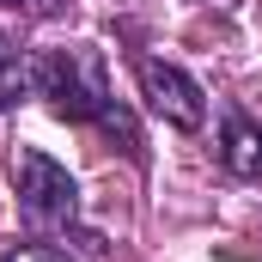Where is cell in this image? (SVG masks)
Listing matches in <instances>:
<instances>
[{
  "instance_id": "277c9868",
  "label": "cell",
  "mask_w": 262,
  "mask_h": 262,
  "mask_svg": "<svg viewBox=\"0 0 262 262\" xmlns=\"http://www.w3.org/2000/svg\"><path fill=\"white\" fill-rule=\"evenodd\" d=\"M220 165L244 183H262V128L238 104H226V116H220Z\"/></svg>"
},
{
  "instance_id": "ba28073f",
  "label": "cell",
  "mask_w": 262,
  "mask_h": 262,
  "mask_svg": "<svg viewBox=\"0 0 262 262\" xmlns=\"http://www.w3.org/2000/svg\"><path fill=\"white\" fill-rule=\"evenodd\" d=\"M6 6H25V0H6Z\"/></svg>"
},
{
  "instance_id": "6da1fadb",
  "label": "cell",
  "mask_w": 262,
  "mask_h": 262,
  "mask_svg": "<svg viewBox=\"0 0 262 262\" xmlns=\"http://www.w3.org/2000/svg\"><path fill=\"white\" fill-rule=\"evenodd\" d=\"M43 61V98L55 104L61 122H110L116 116V98H110V73H104V55L85 49V43H67V49H49L37 55Z\"/></svg>"
},
{
  "instance_id": "52a82bcc",
  "label": "cell",
  "mask_w": 262,
  "mask_h": 262,
  "mask_svg": "<svg viewBox=\"0 0 262 262\" xmlns=\"http://www.w3.org/2000/svg\"><path fill=\"white\" fill-rule=\"evenodd\" d=\"M6 55H12V43H6V31H0V61H6Z\"/></svg>"
},
{
  "instance_id": "8992f818",
  "label": "cell",
  "mask_w": 262,
  "mask_h": 262,
  "mask_svg": "<svg viewBox=\"0 0 262 262\" xmlns=\"http://www.w3.org/2000/svg\"><path fill=\"white\" fill-rule=\"evenodd\" d=\"M6 262H73V250H61V244H18Z\"/></svg>"
},
{
  "instance_id": "3957f363",
  "label": "cell",
  "mask_w": 262,
  "mask_h": 262,
  "mask_svg": "<svg viewBox=\"0 0 262 262\" xmlns=\"http://www.w3.org/2000/svg\"><path fill=\"white\" fill-rule=\"evenodd\" d=\"M134 73H140V98H146V110L159 122H171V128H183V134L207 122V92H201L195 73H183L177 61H159V55H146Z\"/></svg>"
},
{
  "instance_id": "7a4b0ae2",
  "label": "cell",
  "mask_w": 262,
  "mask_h": 262,
  "mask_svg": "<svg viewBox=\"0 0 262 262\" xmlns=\"http://www.w3.org/2000/svg\"><path fill=\"white\" fill-rule=\"evenodd\" d=\"M12 171H18V213L37 232H73L79 226V183L67 165H55L37 146H18Z\"/></svg>"
},
{
  "instance_id": "5b68a950",
  "label": "cell",
  "mask_w": 262,
  "mask_h": 262,
  "mask_svg": "<svg viewBox=\"0 0 262 262\" xmlns=\"http://www.w3.org/2000/svg\"><path fill=\"white\" fill-rule=\"evenodd\" d=\"M31 92H43V61H37V55H25V49H12V55L0 61V110L25 104Z\"/></svg>"
}]
</instances>
